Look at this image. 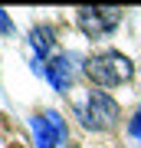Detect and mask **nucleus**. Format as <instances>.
<instances>
[{
	"instance_id": "nucleus-1",
	"label": "nucleus",
	"mask_w": 141,
	"mask_h": 148,
	"mask_svg": "<svg viewBox=\"0 0 141 148\" xmlns=\"http://www.w3.org/2000/svg\"><path fill=\"white\" fill-rule=\"evenodd\" d=\"M85 76L99 86V89H108V86H121V82H131V76H135V66H131V59L125 53H118V49H102V53H95L85 59Z\"/></svg>"
},
{
	"instance_id": "nucleus-2",
	"label": "nucleus",
	"mask_w": 141,
	"mask_h": 148,
	"mask_svg": "<svg viewBox=\"0 0 141 148\" xmlns=\"http://www.w3.org/2000/svg\"><path fill=\"white\" fill-rule=\"evenodd\" d=\"M76 23L89 40H108L121 23V10L118 7H79Z\"/></svg>"
},
{
	"instance_id": "nucleus-3",
	"label": "nucleus",
	"mask_w": 141,
	"mask_h": 148,
	"mask_svg": "<svg viewBox=\"0 0 141 148\" xmlns=\"http://www.w3.org/2000/svg\"><path fill=\"white\" fill-rule=\"evenodd\" d=\"M82 125L85 128H92V132H105V128H112L118 122L121 115V109H118V102L112 99L108 92H102V89H95L89 92V99H85V106H82Z\"/></svg>"
},
{
	"instance_id": "nucleus-4",
	"label": "nucleus",
	"mask_w": 141,
	"mask_h": 148,
	"mask_svg": "<svg viewBox=\"0 0 141 148\" xmlns=\"http://www.w3.org/2000/svg\"><path fill=\"white\" fill-rule=\"evenodd\" d=\"M76 63H82L76 53H59V56H52L49 63H46V79L52 82V89L56 92H69L72 89V82H76V73H79V66Z\"/></svg>"
},
{
	"instance_id": "nucleus-5",
	"label": "nucleus",
	"mask_w": 141,
	"mask_h": 148,
	"mask_svg": "<svg viewBox=\"0 0 141 148\" xmlns=\"http://www.w3.org/2000/svg\"><path fill=\"white\" fill-rule=\"evenodd\" d=\"M33 132H36V148H56L66 138V122L59 112H40L33 115Z\"/></svg>"
},
{
	"instance_id": "nucleus-6",
	"label": "nucleus",
	"mask_w": 141,
	"mask_h": 148,
	"mask_svg": "<svg viewBox=\"0 0 141 148\" xmlns=\"http://www.w3.org/2000/svg\"><path fill=\"white\" fill-rule=\"evenodd\" d=\"M30 46L36 49V59H33V69L36 73H46V53L56 46V30L49 23H40V27L30 30Z\"/></svg>"
},
{
	"instance_id": "nucleus-7",
	"label": "nucleus",
	"mask_w": 141,
	"mask_h": 148,
	"mask_svg": "<svg viewBox=\"0 0 141 148\" xmlns=\"http://www.w3.org/2000/svg\"><path fill=\"white\" fill-rule=\"evenodd\" d=\"M128 135L135 138V142H141V109L131 115V122H128Z\"/></svg>"
},
{
	"instance_id": "nucleus-8",
	"label": "nucleus",
	"mask_w": 141,
	"mask_h": 148,
	"mask_svg": "<svg viewBox=\"0 0 141 148\" xmlns=\"http://www.w3.org/2000/svg\"><path fill=\"white\" fill-rule=\"evenodd\" d=\"M0 33H3V36H10V33H13V20L7 16V10H0Z\"/></svg>"
}]
</instances>
